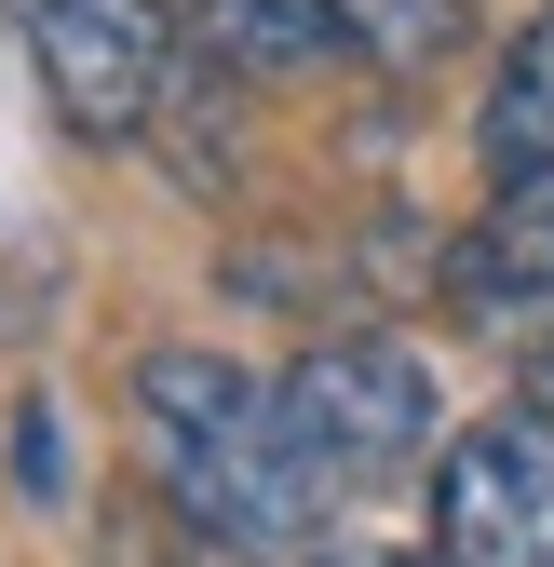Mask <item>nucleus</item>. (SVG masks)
<instances>
[{"mask_svg":"<svg viewBox=\"0 0 554 567\" xmlns=\"http://www.w3.org/2000/svg\"><path fill=\"white\" fill-rule=\"evenodd\" d=\"M285 419H298V446H311V473L338 486V501H366V486H392L406 460L433 446V365L406 338H379V324H338V338H311L285 379Z\"/></svg>","mask_w":554,"mask_h":567,"instance_id":"20e7f679","label":"nucleus"},{"mask_svg":"<svg viewBox=\"0 0 554 567\" xmlns=\"http://www.w3.org/2000/svg\"><path fill=\"white\" fill-rule=\"evenodd\" d=\"M0 28H14L41 109L82 135V150H135V135H163L176 68H189V41H176L163 0H0Z\"/></svg>","mask_w":554,"mask_h":567,"instance_id":"f03ea898","label":"nucleus"},{"mask_svg":"<svg viewBox=\"0 0 554 567\" xmlns=\"http://www.w3.org/2000/svg\"><path fill=\"white\" fill-rule=\"evenodd\" d=\"M311 567H433V554H406V540H325Z\"/></svg>","mask_w":554,"mask_h":567,"instance_id":"6e6552de","label":"nucleus"},{"mask_svg":"<svg viewBox=\"0 0 554 567\" xmlns=\"http://www.w3.org/2000/svg\"><path fill=\"white\" fill-rule=\"evenodd\" d=\"M135 446L163 514L230 567H311L338 527V486L311 473L285 392L230 351H135Z\"/></svg>","mask_w":554,"mask_h":567,"instance_id":"f257e3e1","label":"nucleus"},{"mask_svg":"<svg viewBox=\"0 0 554 567\" xmlns=\"http://www.w3.org/2000/svg\"><path fill=\"white\" fill-rule=\"evenodd\" d=\"M447 298H460V324L554 338V176H488V203L447 257Z\"/></svg>","mask_w":554,"mask_h":567,"instance_id":"423d86ee","label":"nucleus"},{"mask_svg":"<svg viewBox=\"0 0 554 567\" xmlns=\"http://www.w3.org/2000/svg\"><path fill=\"white\" fill-rule=\"evenodd\" d=\"M189 54L257 68V82H311V68H447L473 41V0H163Z\"/></svg>","mask_w":554,"mask_h":567,"instance_id":"7ed1b4c3","label":"nucleus"},{"mask_svg":"<svg viewBox=\"0 0 554 567\" xmlns=\"http://www.w3.org/2000/svg\"><path fill=\"white\" fill-rule=\"evenodd\" d=\"M473 150H488V176H554V0L514 28L488 109H473Z\"/></svg>","mask_w":554,"mask_h":567,"instance_id":"0eeeda50","label":"nucleus"},{"mask_svg":"<svg viewBox=\"0 0 554 567\" xmlns=\"http://www.w3.org/2000/svg\"><path fill=\"white\" fill-rule=\"evenodd\" d=\"M433 567H554V405L501 392L433 460Z\"/></svg>","mask_w":554,"mask_h":567,"instance_id":"39448f33","label":"nucleus"}]
</instances>
